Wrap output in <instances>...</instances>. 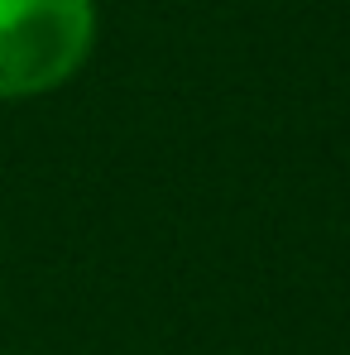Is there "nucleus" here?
<instances>
[{
	"label": "nucleus",
	"instance_id": "nucleus-1",
	"mask_svg": "<svg viewBox=\"0 0 350 355\" xmlns=\"http://www.w3.org/2000/svg\"><path fill=\"white\" fill-rule=\"evenodd\" d=\"M96 44V0H0V101H29L77 77Z\"/></svg>",
	"mask_w": 350,
	"mask_h": 355
}]
</instances>
